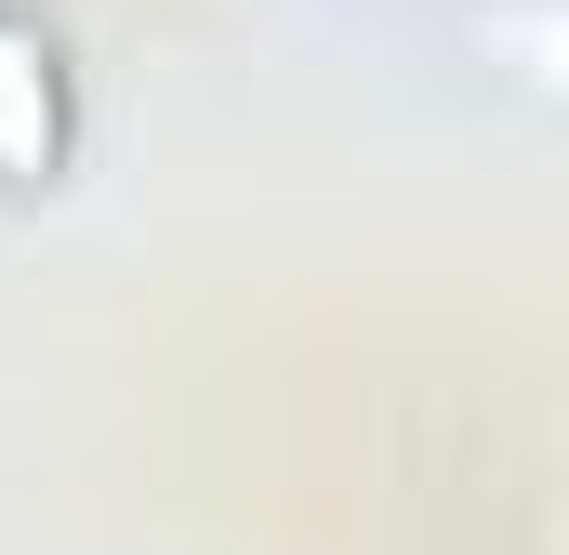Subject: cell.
Wrapping results in <instances>:
<instances>
[{"label":"cell","instance_id":"obj_1","mask_svg":"<svg viewBox=\"0 0 569 555\" xmlns=\"http://www.w3.org/2000/svg\"><path fill=\"white\" fill-rule=\"evenodd\" d=\"M67 172V53L40 13H0V185Z\"/></svg>","mask_w":569,"mask_h":555}]
</instances>
